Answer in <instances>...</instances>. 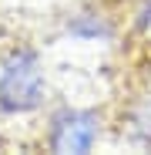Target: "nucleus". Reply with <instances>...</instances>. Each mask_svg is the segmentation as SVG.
Returning a JSON list of instances; mask_svg holds the SVG:
<instances>
[{
  "label": "nucleus",
  "mask_w": 151,
  "mask_h": 155,
  "mask_svg": "<svg viewBox=\"0 0 151 155\" xmlns=\"http://www.w3.org/2000/svg\"><path fill=\"white\" fill-rule=\"evenodd\" d=\"M47 105V74L40 51L17 44L0 61V115H34Z\"/></svg>",
  "instance_id": "f257e3e1"
},
{
  "label": "nucleus",
  "mask_w": 151,
  "mask_h": 155,
  "mask_svg": "<svg viewBox=\"0 0 151 155\" xmlns=\"http://www.w3.org/2000/svg\"><path fill=\"white\" fill-rule=\"evenodd\" d=\"M64 31L74 41H111L114 37V24L101 10H77L64 20Z\"/></svg>",
  "instance_id": "7ed1b4c3"
},
{
  "label": "nucleus",
  "mask_w": 151,
  "mask_h": 155,
  "mask_svg": "<svg viewBox=\"0 0 151 155\" xmlns=\"http://www.w3.org/2000/svg\"><path fill=\"white\" fill-rule=\"evenodd\" d=\"M128 132L138 145L151 148V98H144L141 105H134L128 111Z\"/></svg>",
  "instance_id": "20e7f679"
},
{
  "label": "nucleus",
  "mask_w": 151,
  "mask_h": 155,
  "mask_svg": "<svg viewBox=\"0 0 151 155\" xmlns=\"http://www.w3.org/2000/svg\"><path fill=\"white\" fill-rule=\"evenodd\" d=\"M134 31H151V0H144L138 17H134Z\"/></svg>",
  "instance_id": "39448f33"
},
{
  "label": "nucleus",
  "mask_w": 151,
  "mask_h": 155,
  "mask_svg": "<svg viewBox=\"0 0 151 155\" xmlns=\"http://www.w3.org/2000/svg\"><path fill=\"white\" fill-rule=\"evenodd\" d=\"M101 138V115L94 108L61 105L47 121V148L54 155H87Z\"/></svg>",
  "instance_id": "f03ea898"
}]
</instances>
